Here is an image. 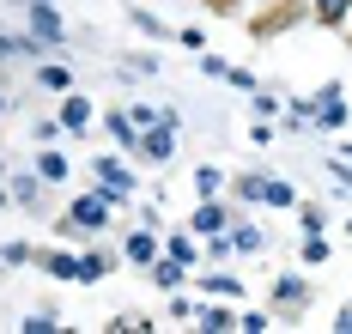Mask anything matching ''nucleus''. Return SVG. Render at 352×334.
Instances as JSON below:
<instances>
[{"label": "nucleus", "mask_w": 352, "mask_h": 334, "mask_svg": "<svg viewBox=\"0 0 352 334\" xmlns=\"http://www.w3.org/2000/svg\"><path fill=\"white\" fill-rule=\"evenodd\" d=\"M25 31H31L49 55H55V49H67V19H61V6H55V0H25Z\"/></svg>", "instance_id": "nucleus-1"}, {"label": "nucleus", "mask_w": 352, "mask_h": 334, "mask_svg": "<svg viewBox=\"0 0 352 334\" xmlns=\"http://www.w3.org/2000/svg\"><path fill=\"white\" fill-rule=\"evenodd\" d=\"M310 104H316V115H310V128H316V134H334V128H346V122H352V110H346V85H340V79L316 85V98H310Z\"/></svg>", "instance_id": "nucleus-2"}, {"label": "nucleus", "mask_w": 352, "mask_h": 334, "mask_svg": "<svg viewBox=\"0 0 352 334\" xmlns=\"http://www.w3.org/2000/svg\"><path fill=\"white\" fill-rule=\"evenodd\" d=\"M109 213H116V201H109L98 183L85 188V194H73V201H67V219L79 225L85 237H91V231H109Z\"/></svg>", "instance_id": "nucleus-3"}, {"label": "nucleus", "mask_w": 352, "mask_h": 334, "mask_svg": "<svg viewBox=\"0 0 352 334\" xmlns=\"http://www.w3.org/2000/svg\"><path fill=\"white\" fill-rule=\"evenodd\" d=\"M91 183L104 188L109 201H116V207H122V201H134V170H128V164H122V158H109V152H98V158H91Z\"/></svg>", "instance_id": "nucleus-4"}, {"label": "nucleus", "mask_w": 352, "mask_h": 334, "mask_svg": "<svg viewBox=\"0 0 352 334\" xmlns=\"http://www.w3.org/2000/svg\"><path fill=\"white\" fill-rule=\"evenodd\" d=\"M310 280H304V274H280V280H274V292H267V310H274V316H304V310H310Z\"/></svg>", "instance_id": "nucleus-5"}, {"label": "nucleus", "mask_w": 352, "mask_h": 334, "mask_svg": "<svg viewBox=\"0 0 352 334\" xmlns=\"http://www.w3.org/2000/svg\"><path fill=\"white\" fill-rule=\"evenodd\" d=\"M231 219H237V207H225V194H207V201L188 213V231L207 243V237H225V231H231Z\"/></svg>", "instance_id": "nucleus-6"}, {"label": "nucleus", "mask_w": 352, "mask_h": 334, "mask_svg": "<svg viewBox=\"0 0 352 334\" xmlns=\"http://www.w3.org/2000/svg\"><path fill=\"white\" fill-rule=\"evenodd\" d=\"M6 194H12V207H25V213H43V207H49V183L36 177V164L31 170H12V177H6Z\"/></svg>", "instance_id": "nucleus-7"}, {"label": "nucleus", "mask_w": 352, "mask_h": 334, "mask_svg": "<svg viewBox=\"0 0 352 334\" xmlns=\"http://www.w3.org/2000/svg\"><path fill=\"white\" fill-rule=\"evenodd\" d=\"M140 158L146 164H170L176 158V122H152V128H140Z\"/></svg>", "instance_id": "nucleus-8"}, {"label": "nucleus", "mask_w": 352, "mask_h": 334, "mask_svg": "<svg viewBox=\"0 0 352 334\" xmlns=\"http://www.w3.org/2000/svg\"><path fill=\"white\" fill-rule=\"evenodd\" d=\"M146 274H152V286H158V292H182V286H188V280H195V274H188V261H176V256H164V249H158V256L146 261Z\"/></svg>", "instance_id": "nucleus-9"}, {"label": "nucleus", "mask_w": 352, "mask_h": 334, "mask_svg": "<svg viewBox=\"0 0 352 334\" xmlns=\"http://www.w3.org/2000/svg\"><path fill=\"white\" fill-rule=\"evenodd\" d=\"M164 249V237H158V225H140V231H122V261H134V267H146V261Z\"/></svg>", "instance_id": "nucleus-10"}, {"label": "nucleus", "mask_w": 352, "mask_h": 334, "mask_svg": "<svg viewBox=\"0 0 352 334\" xmlns=\"http://www.w3.org/2000/svg\"><path fill=\"white\" fill-rule=\"evenodd\" d=\"M195 322L207 334H231L237 329V310H231V298H201V304H195Z\"/></svg>", "instance_id": "nucleus-11"}, {"label": "nucleus", "mask_w": 352, "mask_h": 334, "mask_svg": "<svg viewBox=\"0 0 352 334\" xmlns=\"http://www.w3.org/2000/svg\"><path fill=\"white\" fill-rule=\"evenodd\" d=\"M98 122H104V134L116 140V152H140V122H134L128 110H104Z\"/></svg>", "instance_id": "nucleus-12"}, {"label": "nucleus", "mask_w": 352, "mask_h": 334, "mask_svg": "<svg viewBox=\"0 0 352 334\" xmlns=\"http://www.w3.org/2000/svg\"><path fill=\"white\" fill-rule=\"evenodd\" d=\"M91 122H98V104H91L85 91H61V128H67V134H85Z\"/></svg>", "instance_id": "nucleus-13"}, {"label": "nucleus", "mask_w": 352, "mask_h": 334, "mask_svg": "<svg viewBox=\"0 0 352 334\" xmlns=\"http://www.w3.org/2000/svg\"><path fill=\"white\" fill-rule=\"evenodd\" d=\"M195 286H201V298H243V280L231 274V267H212V274H195Z\"/></svg>", "instance_id": "nucleus-14"}, {"label": "nucleus", "mask_w": 352, "mask_h": 334, "mask_svg": "<svg viewBox=\"0 0 352 334\" xmlns=\"http://www.w3.org/2000/svg\"><path fill=\"white\" fill-rule=\"evenodd\" d=\"M43 55H49V49H43V43H36L31 31H25V37L0 31V61H43Z\"/></svg>", "instance_id": "nucleus-15"}, {"label": "nucleus", "mask_w": 352, "mask_h": 334, "mask_svg": "<svg viewBox=\"0 0 352 334\" xmlns=\"http://www.w3.org/2000/svg\"><path fill=\"white\" fill-rule=\"evenodd\" d=\"M116 261H122V249H85V256H79V286H98Z\"/></svg>", "instance_id": "nucleus-16"}, {"label": "nucleus", "mask_w": 352, "mask_h": 334, "mask_svg": "<svg viewBox=\"0 0 352 334\" xmlns=\"http://www.w3.org/2000/svg\"><path fill=\"white\" fill-rule=\"evenodd\" d=\"M36 177H43L49 188H55V183H67V177H73L67 152H61V146H43V152H36Z\"/></svg>", "instance_id": "nucleus-17"}, {"label": "nucleus", "mask_w": 352, "mask_h": 334, "mask_svg": "<svg viewBox=\"0 0 352 334\" xmlns=\"http://www.w3.org/2000/svg\"><path fill=\"white\" fill-rule=\"evenodd\" d=\"M164 256H176V261H188V267H195V261L207 256V243H201V237L182 225V231H170V237H164Z\"/></svg>", "instance_id": "nucleus-18"}, {"label": "nucleus", "mask_w": 352, "mask_h": 334, "mask_svg": "<svg viewBox=\"0 0 352 334\" xmlns=\"http://www.w3.org/2000/svg\"><path fill=\"white\" fill-rule=\"evenodd\" d=\"M231 249H237V256H261V249H267V231L249 225V219H231Z\"/></svg>", "instance_id": "nucleus-19"}, {"label": "nucleus", "mask_w": 352, "mask_h": 334, "mask_svg": "<svg viewBox=\"0 0 352 334\" xmlns=\"http://www.w3.org/2000/svg\"><path fill=\"white\" fill-rule=\"evenodd\" d=\"M36 85H43L49 98H61V91H73V67L67 61H36Z\"/></svg>", "instance_id": "nucleus-20"}, {"label": "nucleus", "mask_w": 352, "mask_h": 334, "mask_svg": "<svg viewBox=\"0 0 352 334\" xmlns=\"http://www.w3.org/2000/svg\"><path fill=\"white\" fill-rule=\"evenodd\" d=\"M43 274H49V280H73V286H79V256H73V249H43Z\"/></svg>", "instance_id": "nucleus-21"}, {"label": "nucleus", "mask_w": 352, "mask_h": 334, "mask_svg": "<svg viewBox=\"0 0 352 334\" xmlns=\"http://www.w3.org/2000/svg\"><path fill=\"white\" fill-rule=\"evenodd\" d=\"M304 6H310V19L328 25V31H340V25L352 19V0H304Z\"/></svg>", "instance_id": "nucleus-22"}, {"label": "nucleus", "mask_w": 352, "mask_h": 334, "mask_svg": "<svg viewBox=\"0 0 352 334\" xmlns=\"http://www.w3.org/2000/svg\"><path fill=\"white\" fill-rule=\"evenodd\" d=\"M261 183H267V170H237V177H231L237 207H261Z\"/></svg>", "instance_id": "nucleus-23"}, {"label": "nucleus", "mask_w": 352, "mask_h": 334, "mask_svg": "<svg viewBox=\"0 0 352 334\" xmlns=\"http://www.w3.org/2000/svg\"><path fill=\"white\" fill-rule=\"evenodd\" d=\"M261 207H280V213H292V207H298V188L285 183V177H274V170H267V183H261Z\"/></svg>", "instance_id": "nucleus-24"}, {"label": "nucleus", "mask_w": 352, "mask_h": 334, "mask_svg": "<svg viewBox=\"0 0 352 334\" xmlns=\"http://www.w3.org/2000/svg\"><path fill=\"white\" fill-rule=\"evenodd\" d=\"M188 183H195V194L207 201V194H225V188H231V177H225L219 164H195V177H188Z\"/></svg>", "instance_id": "nucleus-25"}, {"label": "nucleus", "mask_w": 352, "mask_h": 334, "mask_svg": "<svg viewBox=\"0 0 352 334\" xmlns=\"http://www.w3.org/2000/svg\"><path fill=\"white\" fill-rule=\"evenodd\" d=\"M298 256H304V267H322V261L334 256V243H328L322 231H304V237H298Z\"/></svg>", "instance_id": "nucleus-26"}, {"label": "nucleus", "mask_w": 352, "mask_h": 334, "mask_svg": "<svg viewBox=\"0 0 352 334\" xmlns=\"http://www.w3.org/2000/svg\"><path fill=\"white\" fill-rule=\"evenodd\" d=\"M292 213H298V225H304V231H328V213H322L316 201H304V194H298V207H292Z\"/></svg>", "instance_id": "nucleus-27"}, {"label": "nucleus", "mask_w": 352, "mask_h": 334, "mask_svg": "<svg viewBox=\"0 0 352 334\" xmlns=\"http://www.w3.org/2000/svg\"><path fill=\"white\" fill-rule=\"evenodd\" d=\"M274 140H280L274 115H249V146H274Z\"/></svg>", "instance_id": "nucleus-28"}, {"label": "nucleus", "mask_w": 352, "mask_h": 334, "mask_svg": "<svg viewBox=\"0 0 352 334\" xmlns=\"http://www.w3.org/2000/svg\"><path fill=\"white\" fill-rule=\"evenodd\" d=\"M19 334H61V322H55V310H31L19 322Z\"/></svg>", "instance_id": "nucleus-29"}, {"label": "nucleus", "mask_w": 352, "mask_h": 334, "mask_svg": "<svg viewBox=\"0 0 352 334\" xmlns=\"http://www.w3.org/2000/svg\"><path fill=\"white\" fill-rule=\"evenodd\" d=\"M61 134H67V128H61V115H43V122L31 128V140H36V146H55Z\"/></svg>", "instance_id": "nucleus-30"}, {"label": "nucleus", "mask_w": 352, "mask_h": 334, "mask_svg": "<svg viewBox=\"0 0 352 334\" xmlns=\"http://www.w3.org/2000/svg\"><path fill=\"white\" fill-rule=\"evenodd\" d=\"M128 19H134V31H140V37H176V31H164V25H158V19H152L146 6H134Z\"/></svg>", "instance_id": "nucleus-31"}, {"label": "nucleus", "mask_w": 352, "mask_h": 334, "mask_svg": "<svg viewBox=\"0 0 352 334\" xmlns=\"http://www.w3.org/2000/svg\"><path fill=\"white\" fill-rule=\"evenodd\" d=\"M237 329H243V334H267V329H274V310H243Z\"/></svg>", "instance_id": "nucleus-32"}, {"label": "nucleus", "mask_w": 352, "mask_h": 334, "mask_svg": "<svg viewBox=\"0 0 352 334\" xmlns=\"http://www.w3.org/2000/svg\"><path fill=\"white\" fill-rule=\"evenodd\" d=\"M0 261H6V267H25V261H36V249H31V243H19V237H12V243L0 249Z\"/></svg>", "instance_id": "nucleus-33"}, {"label": "nucleus", "mask_w": 352, "mask_h": 334, "mask_svg": "<svg viewBox=\"0 0 352 334\" xmlns=\"http://www.w3.org/2000/svg\"><path fill=\"white\" fill-rule=\"evenodd\" d=\"M231 256H237V249H231V231H225V237H207V261L212 267H225Z\"/></svg>", "instance_id": "nucleus-34"}, {"label": "nucleus", "mask_w": 352, "mask_h": 334, "mask_svg": "<svg viewBox=\"0 0 352 334\" xmlns=\"http://www.w3.org/2000/svg\"><path fill=\"white\" fill-rule=\"evenodd\" d=\"M249 104H255V115H280V110H285L280 98H274V91H261V85L249 91Z\"/></svg>", "instance_id": "nucleus-35"}, {"label": "nucleus", "mask_w": 352, "mask_h": 334, "mask_svg": "<svg viewBox=\"0 0 352 334\" xmlns=\"http://www.w3.org/2000/svg\"><path fill=\"white\" fill-rule=\"evenodd\" d=\"M195 61H201V74H207V79H225V74H231V61H225V55H207V49H201Z\"/></svg>", "instance_id": "nucleus-36"}, {"label": "nucleus", "mask_w": 352, "mask_h": 334, "mask_svg": "<svg viewBox=\"0 0 352 334\" xmlns=\"http://www.w3.org/2000/svg\"><path fill=\"white\" fill-rule=\"evenodd\" d=\"M164 310H170V322H195V298H182V292H170Z\"/></svg>", "instance_id": "nucleus-37"}, {"label": "nucleus", "mask_w": 352, "mask_h": 334, "mask_svg": "<svg viewBox=\"0 0 352 334\" xmlns=\"http://www.w3.org/2000/svg\"><path fill=\"white\" fill-rule=\"evenodd\" d=\"M328 177H334V188L352 194V158H328Z\"/></svg>", "instance_id": "nucleus-38"}, {"label": "nucleus", "mask_w": 352, "mask_h": 334, "mask_svg": "<svg viewBox=\"0 0 352 334\" xmlns=\"http://www.w3.org/2000/svg\"><path fill=\"white\" fill-rule=\"evenodd\" d=\"M225 79H231V91H243V98H249V91H255V85H261V79L249 74V67H231V74H225Z\"/></svg>", "instance_id": "nucleus-39"}, {"label": "nucleus", "mask_w": 352, "mask_h": 334, "mask_svg": "<svg viewBox=\"0 0 352 334\" xmlns=\"http://www.w3.org/2000/svg\"><path fill=\"white\" fill-rule=\"evenodd\" d=\"M176 43H182L188 55H201V49H207V31H176Z\"/></svg>", "instance_id": "nucleus-40"}, {"label": "nucleus", "mask_w": 352, "mask_h": 334, "mask_svg": "<svg viewBox=\"0 0 352 334\" xmlns=\"http://www.w3.org/2000/svg\"><path fill=\"white\" fill-rule=\"evenodd\" d=\"M128 74H158V55H128Z\"/></svg>", "instance_id": "nucleus-41"}, {"label": "nucleus", "mask_w": 352, "mask_h": 334, "mask_svg": "<svg viewBox=\"0 0 352 334\" xmlns=\"http://www.w3.org/2000/svg\"><path fill=\"white\" fill-rule=\"evenodd\" d=\"M128 115H134L140 128H152V122H158V104H134V110H128Z\"/></svg>", "instance_id": "nucleus-42"}, {"label": "nucleus", "mask_w": 352, "mask_h": 334, "mask_svg": "<svg viewBox=\"0 0 352 334\" xmlns=\"http://www.w3.org/2000/svg\"><path fill=\"white\" fill-rule=\"evenodd\" d=\"M334 329H340V334H352V304L340 310V316H334Z\"/></svg>", "instance_id": "nucleus-43"}, {"label": "nucleus", "mask_w": 352, "mask_h": 334, "mask_svg": "<svg viewBox=\"0 0 352 334\" xmlns=\"http://www.w3.org/2000/svg\"><path fill=\"white\" fill-rule=\"evenodd\" d=\"M237 6H243V0H237ZM249 6H255V12H261V6H280V0H249Z\"/></svg>", "instance_id": "nucleus-44"}, {"label": "nucleus", "mask_w": 352, "mask_h": 334, "mask_svg": "<svg viewBox=\"0 0 352 334\" xmlns=\"http://www.w3.org/2000/svg\"><path fill=\"white\" fill-rule=\"evenodd\" d=\"M6 110H12V98H6V91H0V115H6Z\"/></svg>", "instance_id": "nucleus-45"}, {"label": "nucleus", "mask_w": 352, "mask_h": 334, "mask_svg": "<svg viewBox=\"0 0 352 334\" xmlns=\"http://www.w3.org/2000/svg\"><path fill=\"white\" fill-rule=\"evenodd\" d=\"M0 207H12V194H6V183H0Z\"/></svg>", "instance_id": "nucleus-46"}, {"label": "nucleus", "mask_w": 352, "mask_h": 334, "mask_svg": "<svg viewBox=\"0 0 352 334\" xmlns=\"http://www.w3.org/2000/svg\"><path fill=\"white\" fill-rule=\"evenodd\" d=\"M0 267H6V261H0Z\"/></svg>", "instance_id": "nucleus-47"}, {"label": "nucleus", "mask_w": 352, "mask_h": 334, "mask_svg": "<svg viewBox=\"0 0 352 334\" xmlns=\"http://www.w3.org/2000/svg\"><path fill=\"white\" fill-rule=\"evenodd\" d=\"M158 6H164V0H158Z\"/></svg>", "instance_id": "nucleus-48"}, {"label": "nucleus", "mask_w": 352, "mask_h": 334, "mask_svg": "<svg viewBox=\"0 0 352 334\" xmlns=\"http://www.w3.org/2000/svg\"><path fill=\"white\" fill-rule=\"evenodd\" d=\"M346 43H352V37H346Z\"/></svg>", "instance_id": "nucleus-49"}]
</instances>
